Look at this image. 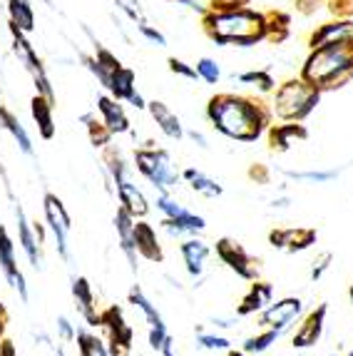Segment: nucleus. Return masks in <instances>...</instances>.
Here are the masks:
<instances>
[{
  "label": "nucleus",
  "mask_w": 353,
  "mask_h": 356,
  "mask_svg": "<svg viewBox=\"0 0 353 356\" xmlns=\"http://www.w3.org/2000/svg\"><path fill=\"white\" fill-rule=\"evenodd\" d=\"M209 120L227 137L249 143L261 135L264 125L269 122V115L264 113L261 102L236 95H219L209 102Z\"/></svg>",
  "instance_id": "nucleus-1"
},
{
  "label": "nucleus",
  "mask_w": 353,
  "mask_h": 356,
  "mask_svg": "<svg viewBox=\"0 0 353 356\" xmlns=\"http://www.w3.org/2000/svg\"><path fill=\"white\" fill-rule=\"evenodd\" d=\"M353 77V42L313 50L304 67V80L318 90L341 88Z\"/></svg>",
  "instance_id": "nucleus-2"
},
{
  "label": "nucleus",
  "mask_w": 353,
  "mask_h": 356,
  "mask_svg": "<svg viewBox=\"0 0 353 356\" xmlns=\"http://www.w3.org/2000/svg\"><path fill=\"white\" fill-rule=\"evenodd\" d=\"M206 30L219 45H254L266 35L264 15L249 10H224L206 18Z\"/></svg>",
  "instance_id": "nucleus-3"
},
{
  "label": "nucleus",
  "mask_w": 353,
  "mask_h": 356,
  "mask_svg": "<svg viewBox=\"0 0 353 356\" xmlns=\"http://www.w3.org/2000/svg\"><path fill=\"white\" fill-rule=\"evenodd\" d=\"M318 102V88H313L306 80H291L281 85L274 97V113L284 120H301L306 118Z\"/></svg>",
  "instance_id": "nucleus-4"
},
{
  "label": "nucleus",
  "mask_w": 353,
  "mask_h": 356,
  "mask_svg": "<svg viewBox=\"0 0 353 356\" xmlns=\"http://www.w3.org/2000/svg\"><path fill=\"white\" fill-rule=\"evenodd\" d=\"M135 162L140 172L162 192H170L179 179V172H174L170 154L165 149H140L135 154Z\"/></svg>",
  "instance_id": "nucleus-5"
},
{
  "label": "nucleus",
  "mask_w": 353,
  "mask_h": 356,
  "mask_svg": "<svg viewBox=\"0 0 353 356\" xmlns=\"http://www.w3.org/2000/svg\"><path fill=\"white\" fill-rule=\"evenodd\" d=\"M10 30H13V38H15V55H18V58L25 63L28 72L33 75V80H35V88L40 90V95L47 97V100L53 102V90H50V80H47L45 70H42V63L38 60L35 50L30 48V42L23 38V30H20L18 25L10 23Z\"/></svg>",
  "instance_id": "nucleus-6"
},
{
  "label": "nucleus",
  "mask_w": 353,
  "mask_h": 356,
  "mask_svg": "<svg viewBox=\"0 0 353 356\" xmlns=\"http://www.w3.org/2000/svg\"><path fill=\"white\" fill-rule=\"evenodd\" d=\"M301 309H304V302L296 297H288V299H281L277 304H269V307L261 312V329H277V332H286L291 329L296 319H299Z\"/></svg>",
  "instance_id": "nucleus-7"
},
{
  "label": "nucleus",
  "mask_w": 353,
  "mask_h": 356,
  "mask_svg": "<svg viewBox=\"0 0 353 356\" xmlns=\"http://www.w3.org/2000/svg\"><path fill=\"white\" fill-rule=\"evenodd\" d=\"M110 170H112V177H115V184H117V195H120V202H122V207L127 209L132 217H142V214H147V209H149L147 200H145V195L137 190V184H132L130 179H127V172H124L122 160L112 162Z\"/></svg>",
  "instance_id": "nucleus-8"
},
{
  "label": "nucleus",
  "mask_w": 353,
  "mask_h": 356,
  "mask_svg": "<svg viewBox=\"0 0 353 356\" xmlns=\"http://www.w3.org/2000/svg\"><path fill=\"white\" fill-rule=\"evenodd\" d=\"M100 327H105L110 332L112 349H107L110 356H124L132 349V329L124 324L117 307H110L105 314H100Z\"/></svg>",
  "instance_id": "nucleus-9"
},
{
  "label": "nucleus",
  "mask_w": 353,
  "mask_h": 356,
  "mask_svg": "<svg viewBox=\"0 0 353 356\" xmlns=\"http://www.w3.org/2000/svg\"><path fill=\"white\" fill-rule=\"evenodd\" d=\"M45 217H47V225H50V229H53V237L55 242H58V252L63 259H67L70 257V252H67V232H70V217H67L65 207H63V202H60L55 195H45Z\"/></svg>",
  "instance_id": "nucleus-10"
},
{
  "label": "nucleus",
  "mask_w": 353,
  "mask_h": 356,
  "mask_svg": "<svg viewBox=\"0 0 353 356\" xmlns=\"http://www.w3.org/2000/svg\"><path fill=\"white\" fill-rule=\"evenodd\" d=\"M217 254L222 257L224 264H229L239 277H244V280H256V264H254V259L244 252V247L236 242V239H219Z\"/></svg>",
  "instance_id": "nucleus-11"
},
{
  "label": "nucleus",
  "mask_w": 353,
  "mask_h": 356,
  "mask_svg": "<svg viewBox=\"0 0 353 356\" xmlns=\"http://www.w3.org/2000/svg\"><path fill=\"white\" fill-rule=\"evenodd\" d=\"M353 42V23L351 20H338V23L321 25L311 35V48H329V45H343Z\"/></svg>",
  "instance_id": "nucleus-12"
},
{
  "label": "nucleus",
  "mask_w": 353,
  "mask_h": 356,
  "mask_svg": "<svg viewBox=\"0 0 353 356\" xmlns=\"http://www.w3.org/2000/svg\"><path fill=\"white\" fill-rule=\"evenodd\" d=\"M0 264H3V272H6L8 282L18 289L20 299L28 302V286H25V280H23V274H20L18 264H15V257H13V242L3 227H0Z\"/></svg>",
  "instance_id": "nucleus-13"
},
{
  "label": "nucleus",
  "mask_w": 353,
  "mask_h": 356,
  "mask_svg": "<svg viewBox=\"0 0 353 356\" xmlns=\"http://www.w3.org/2000/svg\"><path fill=\"white\" fill-rule=\"evenodd\" d=\"M316 242V232L313 229H277L271 232V244L277 247V250H284V252H301L311 247Z\"/></svg>",
  "instance_id": "nucleus-14"
},
{
  "label": "nucleus",
  "mask_w": 353,
  "mask_h": 356,
  "mask_svg": "<svg viewBox=\"0 0 353 356\" xmlns=\"http://www.w3.org/2000/svg\"><path fill=\"white\" fill-rule=\"evenodd\" d=\"M326 312L329 307L321 304L318 309H313L311 314L306 316V321L299 327V332L294 334V349H306V346H313L324 332V319H326Z\"/></svg>",
  "instance_id": "nucleus-15"
},
{
  "label": "nucleus",
  "mask_w": 353,
  "mask_h": 356,
  "mask_svg": "<svg viewBox=\"0 0 353 356\" xmlns=\"http://www.w3.org/2000/svg\"><path fill=\"white\" fill-rule=\"evenodd\" d=\"M271 297H274V286L266 284V282H256V284H252L247 297L242 299V304H239V309H236V314L249 316V314H256V312H264V309L271 304Z\"/></svg>",
  "instance_id": "nucleus-16"
},
{
  "label": "nucleus",
  "mask_w": 353,
  "mask_h": 356,
  "mask_svg": "<svg viewBox=\"0 0 353 356\" xmlns=\"http://www.w3.org/2000/svg\"><path fill=\"white\" fill-rule=\"evenodd\" d=\"M97 107L102 113V122L107 125V130L115 135V132H127L130 130V120L124 115L122 105H117V100H110V97H100Z\"/></svg>",
  "instance_id": "nucleus-17"
},
{
  "label": "nucleus",
  "mask_w": 353,
  "mask_h": 356,
  "mask_svg": "<svg viewBox=\"0 0 353 356\" xmlns=\"http://www.w3.org/2000/svg\"><path fill=\"white\" fill-rule=\"evenodd\" d=\"M72 297H75L80 314L90 321V327H97V324H100V314H95V297H92V289H90L85 277L72 282Z\"/></svg>",
  "instance_id": "nucleus-18"
},
{
  "label": "nucleus",
  "mask_w": 353,
  "mask_h": 356,
  "mask_svg": "<svg viewBox=\"0 0 353 356\" xmlns=\"http://www.w3.org/2000/svg\"><path fill=\"white\" fill-rule=\"evenodd\" d=\"M182 257H184V264H187V272L192 274V277H199V274L204 272L209 247H206L202 239H187V242L182 244Z\"/></svg>",
  "instance_id": "nucleus-19"
},
{
  "label": "nucleus",
  "mask_w": 353,
  "mask_h": 356,
  "mask_svg": "<svg viewBox=\"0 0 353 356\" xmlns=\"http://www.w3.org/2000/svg\"><path fill=\"white\" fill-rule=\"evenodd\" d=\"M15 214H18V237H20V244H23L25 254H28L30 264L35 269L42 267V259H40V250H38V239L35 234H33V229H30V222L28 217H25L23 209H15Z\"/></svg>",
  "instance_id": "nucleus-20"
},
{
  "label": "nucleus",
  "mask_w": 353,
  "mask_h": 356,
  "mask_svg": "<svg viewBox=\"0 0 353 356\" xmlns=\"http://www.w3.org/2000/svg\"><path fill=\"white\" fill-rule=\"evenodd\" d=\"M162 227L170 232L172 237H182V234H197V232H202L206 227V222L187 209V212L179 214V217H167V220L162 222Z\"/></svg>",
  "instance_id": "nucleus-21"
},
{
  "label": "nucleus",
  "mask_w": 353,
  "mask_h": 356,
  "mask_svg": "<svg viewBox=\"0 0 353 356\" xmlns=\"http://www.w3.org/2000/svg\"><path fill=\"white\" fill-rule=\"evenodd\" d=\"M135 247L142 257H147L152 261H159L162 259V250H159L157 244V237H154V229L145 222L135 225Z\"/></svg>",
  "instance_id": "nucleus-22"
},
{
  "label": "nucleus",
  "mask_w": 353,
  "mask_h": 356,
  "mask_svg": "<svg viewBox=\"0 0 353 356\" xmlns=\"http://www.w3.org/2000/svg\"><path fill=\"white\" fill-rule=\"evenodd\" d=\"M149 113H152V118L157 120L159 130L165 132L167 137H172V140H179L182 137V125H179V120H176V115H172V110L167 105H162V102H149Z\"/></svg>",
  "instance_id": "nucleus-23"
},
{
  "label": "nucleus",
  "mask_w": 353,
  "mask_h": 356,
  "mask_svg": "<svg viewBox=\"0 0 353 356\" xmlns=\"http://www.w3.org/2000/svg\"><path fill=\"white\" fill-rule=\"evenodd\" d=\"M115 227H117V234H120V242H122V250L124 254L130 257V261H135V222H132V214L127 209H120L117 217H115Z\"/></svg>",
  "instance_id": "nucleus-24"
},
{
  "label": "nucleus",
  "mask_w": 353,
  "mask_h": 356,
  "mask_svg": "<svg viewBox=\"0 0 353 356\" xmlns=\"http://www.w3.org/2000/svg\"><path fill=\"white\" fill-rule=\"evenodd\" d=\"M33 118H35L38 127H40V135L45 140L55 135V125H53V102L47 100V97L38 95L33 100Z\"/></svg>",
  "instance_id": "nucleus-25"
},
{
  "label": "nucleus",
  "mask_w": 353,
  "mask_h": 356,
  "mask_svg": "<svg viewBox=\"0 0 353 356\" xmlns=\"http://www.w3.org/2000/svg\"><path fill=\"white\" fill-rule=\"evenodd\" d=\"M110 90H112V95L117 97V100H122V97H124V100H130V95L135 92V72L124 70V67L120 65L110 77Z\"/></svg>",
  "instance_id": "nucleus-26"
},
{
  "label": "nucleus",
  "mask_w": 353,
  "mask_h": 356,
  "mask_svg": "<svg viewBox=\"0 0 353 356\" xmlns=\"http://www.w3.org/2000/svg\"><path fill=\"white\" fill-rule=\"evenodd\" d=\"M130 302L135 304L137 309H140L142 314L147 316L149 329H167V327H165V319H162V314H159L157 309L152 307V302H149V299L145 297V294H142L140 286H132V291H130Z\"/></svg>",
  "instance_id": "nucleus-27"
},
{
  "label": "nucleus",
  "mask_w": 353,
  "mask_h": 356,
  "mask_svg": "<svg viewBox=\"0 0 353 356\" xmlns=\"http://www.w3.org/2000/svg\"><path fill=\"white\" fill-rule=\"evenodd\" d=\"M306 137V130L301 125H281L277 130H271V145L274 149H288L294 145V140H304Z\"/></svg>",
  "instance_id": "nucleus-28"
},
{
  "label": "nucleus",
  "mask_w": 353,
  "mask_h": 356,
  "mask_svg": "<svg viewBox=\"0 0 353 356\" xmlns=\"http://www.w3.org/2000/svg\"><path fill=\"white\" fill-rule=\"evenodd\" d=\"M10 18L13 25H18L23 33H30L33 25H35V15H33V8H30L28 0H10Z\"/></svg>",
  "instance_id": "nucleus-29"
},
{
  "label": "nucleus",
  "mask_w": 353,
  "mask_h": 356,
  "mask_svg": "<svg viewBox=\"0 0 353 356\" xmlns=\"http://www.w3.org/2000/svg\"><path fill=\"white\" fill-rule=\"evenodd\" d=\"M0 122H3V127H8V130L13 132L15 143H18V147L23 149L25 154H33V143H30V137H28V132H25V127L20 125V120L13 118L8 110H0Z\"/></svg>",
  "instance_id": "nucleus-30"
},
{
  "label": "nucleus",
  "mask_w": 353,
  "mask_h": 356,
  "mask_svg": "<svg viewBox=\"0 0 353 356\" xmlns=\"http://www.w3.org/2000/svg\"><path fill=\"white\" fill-rule=\"evenodd\" d=\"M184 177L189 179L192 190L199 192V195H204V197H219V195H222V187H219L212 177L202 175L199 170H187V172H184Z\"/></svg>",
  "instance_id": "nucleus-31"
},
{
  "label": "nucleus",
  "mask_w": 353,
  "mask_h": 356,
  "mask_svg": "<svg viewBox=\"0 0 353 356\" xmlns=\"http://www.w3.org/2000/svg\"><path fill=\"white\" fill-rule=\"evenodd\" d=\"M77 346H80V356H110L100 339H95L88 332H77Z\"/></svg>",
  "instance_id": "nucleus-32"
},
{
  "label": "nucleus",
  "mask_w": 353,
  "mask_h": 356,
  "mask_svg": "<svg viewBox=\"0 0 353 356\" xmlns=\"http://www.w3.org/2000/svg\"><path fill=\"white\" fill-rule=\"evenodd\" d=\"M279 337H281V332H277V329H266V332L259 334V337L247 339L244 351H247V354H261V351H266L271 344H277Z\"/></svg>",
  "instance_id": "nucleus-33"
},
{
  "label": "nucleus",
  "mask_w": 353,
  "mask_h": 356,
  "mask_svg": "<svg viewBox=\"0 0 353 356\" xmlns=\"http://www.w3.org/2000/svg\"><path fill=\"white\" fill-rule=\"evenodd\" d=\"M197 75H199L204 83H217L219 77H222V70H219V65L214 60L202 58L199 63H197Z\"/></svg>",
  "instance_id": "nucleus-34"
},
{
  "label": "nucleus",
  "mask_w": 353,
  "mask_h": 356,
  "mask_svg": "<svg viewBox=\"0 0 353 356\" xmlns=\"http://www.w3.org/2000/svg\"><path fill=\"white\" fill-rule=\"evenodd\" d=\"M239 80L249 85H259V90H264V92L274 88V80H271L269 72H244V75H239Z\"/></svg>",
  "instance_id": "nucleus-35"
},
{
  "label": "nucleus",
  "mask_w": 353,
  "mask_h": 356,
  "mask_svg": "<svg viewBox=\"0 0 353 356\" xmlns=\"http://www.w3.org/2000/svg\"><path fill=\"white\" fill-rule=\"evenodd\" d=\"M117 3L120 10H124L127 15H130L132 20H137V23H145V10H142L140 0H115Z\"/></svg>",
  "instance_id": "nucleus-36"
},
{
  "label": "nucleus",
  "mask_w": 353,
  "mask_h": 356,
  "mask_svg": "<svg viewBox=\"0 0 353 356\" xmlns=\"http://www.w3.org/2000/svg\"><path fill=\"white\" fill-rule=\"evenodd\" d=\"M157 207L162 209V212H165V217H179V214L187 212V209H184L179 202H174V200H172V197L167 195V192L157 200Z\"/></svg>",
  "instance_id": "nucleus-37"
},
{
  "label": "nucleus",
  "mask_w": 353,
  "mask_h": 356,
  "mask_svg": "<svg viewBox=\"0 0 353 356\" xmlns=\"http://www.w3.org/2000/svg\"><path fill=\"white\" fill-rule=\"evenodd\" d=\"M199 346L206 351H224L229 349V341L224 337H212V334H199Z\"/></svg>",
  "instance_id": "nucleus-38"
},
{
  "label": "nucleus",
  "mask_w": 353,
  "mask_h": 356,
  "mask_svg": "<svg viewBox=\"0 0 353 356\" xmlns=\"http://www.w3.org/2000/svg\"><path fill=\"white\" fill-rule=\"evenodd\" d=\"M291 179H306V182H331V179H336L334 170H329V172H286Z\"/></svg>",
  "instance_id": "nucleus-39"
},
{
  "label": "nucleus",
  "mask_w": 353,
  "mask_h": 356,
  "mask_svg": "<svg viewBox=\"0 0 353 356\" xmlns=\"http://www.w3.org/2000/svg\"><path fill=\"white\" fill-rule=\"evenodd\" d=\"M170 67H172V72H176V75H182V77H189V80L199 77L197 75V67H189L187 63H182V60H176V58L170 60Z\"/></svg>",
  "instance_id": "nucleus-40"
},
{
  "label": "nucleus",
  "mask_w": 353,
  "mask_h": 356,
  "mask_svg": "<svg viewBox=\"0 0 353 356\" xmlns=\"http://www.w3.org/2000/svg\"><path fill=\"white\" fill-rule=\"evenodd\" d=\"M331 10H334L338 18H351L353 0H331Z\"/></svg>",
  "instance_id": "nucleus-41"
},
{
  "label": "nucleus",
  "mask_w": 353,
  "mask_h": 356,
  "mask_svg": "<svg viewBox=\"0 0 353 356\" xmlns=\"http://www.w3.org/2000/svg\"><path fill=\"white\" fill-rule=\"evenodd\" d=\"M140 33H142V35H145V38H147V40L157 42L159 48H165V45H167V38H165V35H162V33H159V30L149 28V25H147V23H142V25H140Z\"/></svg>",
  "instance_id": "nucleus-42"
},
{
  "label": "nucleus",
  "mask_w": 353,
  "mask_h": 356,
  "mask_svg": "<svg viewBox=\"0 0 353 356\" xmlns=\"http://www.w3.org/2000/svg\"><path fill=\"white\" fill-rule=\"evenodd\" d=\"M331 259H334V254H331V252H326V254H321V257H318L316 267H313V272H311V280H313V282H316V280H321V277H324V272L331 267V264H329Z\"/></svg>",
  "instance_id": "nucleus-43"
},
{
  "label": "nucleus",
  "mask_w": 353,
  "mask_h": 356,
  "mask_svg": "<svg viewBox=\"0 0 353 356\" xmlns=\"http://www.w3.org/2000/svg\"><path fill=\"white\" fill-rule=\"evenodd\" d=\"M58 327H60V334H63V339H72V337H75V334H72L70 321H67V319H60Z\"/></svg>",
  "instance_id": "nucleus-44"
},
{
  "label": "nucleus",
  "mask_w": 353,
  "mask_h": 356,
  "mask_svg": "<svg viewBox=\"0 0 353 356\" xmlns=\"http://www.w3.org/2000/svg\"><path fill=\"white\" fill-rule=\"evenodd\" d=\"M0 356H15V349H13L10 341H6V344L0 346Z\"/></svg>",
  "instance_id": "nucleus-45"
},
{
  "label": "nucleus",
  "mask_w": 353,
  "mask_h": 356,
  "mask_svg": "<svg viewBox=\"0 0 353 356\" xmlns=\"http://www.w3.org/2000/svg\"><path fill=\"white\" fill-rule=\"evenodd\" d=\"M189 137H192V140H195V143H199V147H206V140H204V137H202L197 130H192V132H189Z\"/></svg>",
  "instance_id": "nucleus-46"
},
{
  "label": "nucleus",
  "mask_w": 353,
  "mask_h": 356,
  "mask_svg": "<svg viewBox=\"0 0 353 356\" xmlns=\"http://www.w3.org/2000/svg\"><path fill=\"white\" fill-rule=\"evenodd\" d=\"M159 351H162V354H165V356H174V351H172V339H167L165 346H162V349H159Z\"/></svg>",
  "instance_id": "nucleus-47"
},
{
  "label": "nucleus",
  "mask_w": 353,
  "mask_h": 356,
  "mask_svg": "<svg viewBox=\"0 0 353 356\" xmlns=\"http://www.w3.org/2000/svg\"><path fill=\"white\" fill-rule=\"evenodd\" d=\"M229 356H244L242 351H229Z\"/></svg>",
  "instance_id": "nucleus-48"
},
{
  "label": "nucleus",
  "mask_w": 353,
  "mask_h": 356,
  "mask_svg": "<svg viewBox=\"0 0 353 356\" xmlns=\"http://www.w3.org/2000/svg\"><path fill=\"white\" fill-rule=\"evenodd\" d=\"M0 316H3V307H0ZM0 329H3V324H0Z\"/></svg>",
  "instance_id": "nucleus-49"
},
{
  "label": "nucleus",
  "mask_w": 353,
  "mask_h": 356,
  "mask_svg": "<svg viewBox=\"0 0 353 356\" xmlns=\"http://www.w3.org/2000/svg\"><path fill=\"white\" fill-rule=\"evenodd\" d=\"M58 356H65V354H63V351H58Z\"/></svg>",
  "instance_id": "nucleus-50"
},
{
  "label": "nucleus",
  "mask_w": 353,
  "mask_h": 356,
  "mask_svg": "<svg viewBox=\"0 0 353 356\" xmlns=\"http://www.w3.org/2000/svg\"><path fill=\"white\" fill-rule=\"evenodd\" d=\"M351 299H353V286H351Z\"/></svg>",
  "instance_id": "nucleus-51"
},
{
  "label": "nucleus",
  "mask_w": 353,
  "mask_h": 356,
  "mask_svg": "<svg viewBox=\"0 0 353 356\" xmlns=\"http://www.w3.org/2000/svg\"><path fill=\"white\" fill-rule=\"evenodd\" d=\"M348 356H353V351H351V354H348Z\"/></svg>",
  "instance_id": "nucleus-52"
}]
</instances>
